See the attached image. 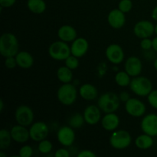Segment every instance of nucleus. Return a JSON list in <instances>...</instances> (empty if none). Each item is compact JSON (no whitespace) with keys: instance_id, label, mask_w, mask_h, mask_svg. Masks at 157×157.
<instances>
[{"instance_id":"7c9ffc66","label":"nucleus","mask_w":157,"mask_h":157,"mask_svg":"<svg viewBox=\"0 0 157 157\" xmlns=\"http://www.w3.org/2000/svg\"><path fill=\"white\" fill-rule=\"evenodd\" d=\"M133 8V2L131 0H121L118 5V9L124 13L130 12Z\"/></svg>"},{"instance_id":"58836bf2","label":"nucleus","mask_w":157,"mask_h":157,"mask_svg":"<svg viewBox=\"0 0 157 157\" xmlns=\"http://www.w3.org/2000/svg\"><path fill=\"white\" fill-rule=\"evenodd\" d=\"M119 98H120V100H121V101H123V102L126 103L130 98V95L128 92L122 91L121 92V94H119Z\"/></svg>"},{"instance_id":"b1692460","label":"nucleus","mask_w":157,"mask_h":157,"mask_svg":"<svg viewBox=\"0 0 157 157\" xmlns=\"http://www.w3.org/2000/svg\"><path fill=\"white\" fill-rule=\"evenodd\" d=\"M57 77L58 79L63 84L71 83L73 80V72L71 69L67 67L66 65L62 66L57 71Z\"/></svg>"},{"instance_id":"c03bdc74","label":"nucleus","mask_w":157,"mask_h":157,"mask_svg":"<svg viewBox=\"0 0 157 157\" xmlns=\"http://www.w3.org/2000/svg\"><path fill=\"white\" fill-rule=\"evenodd\" d=\"M0 157H6V154L3 153V151L0 152Z\"/></svg>"},{"instance_id":"393cba45","label":"nucleus","mask_w":157,"mask_h":157,"mask_svg":"<svg viewBox=\"0 0 157 157\" xmlns=\"http://www.w3.org/2000/svg\"><path fill=\"white\" fill-rule=\"evenodd\" d=\"M27 6L30 12L41 14L46 10V3L44 0H28Z\"/></svg>"},{"instance_id":"4be33fe9","label":"nucleus","mask_w":157,"mask_h":157,"mask_svg":"<svg viewBox=\"0 0 157 157\" xmlns=\"http://www.w3.org/2000/svg\"><path fill=\"white\" fill-rule=\"evenodd\" d=\"M15 59H16L18 66L21 68H30L34 64V58L32 55L29 52H25V51L18 52L15 55Z\"/></svg>"},{"instance_id":"a211bd4d","label":"nucleus","mask_w":157,"mask_h":157,"mask_svg":"<svg viewBox=\"0 0 157 157\" xmlns=\"http://www.w3.org/2000/svg\"><path fill=\"white\" fill-rule=\"evenodd\" d=\"M10 133L12 135V140L19 144L27 142L30 138L29 130L26 128V127L19 125V124L12 127L10 130Z\"/></svg>"},{"instance_id":"7ed1b4c3","label":"nucleus","mask_w":157,"mask_h":157,"mask_svg":"<svg viewBox=\"0 0 157 157\" xmlns=\"http://www.w3.org/2000/svg\"><path fill=\"white\" fill-rule=\"evenodd\" d=\"M130 88L138 96L147 97L153 90V84L147 77L136 76L130 81Z\"/></svg>"},{"instance_id":"2eb2a0df","label":"nucleus","mask_w":157,"mask_h":157,"mask_svg":"<svg viewBox=\"0 0 157 157\" xmlns=\"http://www.w3.org/2000/svg\"><path fill=\"white\" fill-rule=\"evenodd\" d=\"M107 21L110 25V27L115 29H120L126 23V16L125 13L119 9H113L110 12L107 16Z\"/></svg>"},{"instance_id":"f3484780","label":"nucleus","mask_w":157,"mask_h":157,"mask_svg":"<svg viewBox=\"0 0 157 157\" xmlns=\"http://www.w3.org/2000/svg\"><path fill=\"white\" fill-rule=\"evenodd\" d=\"M89 48V43L87 40L84 38H77L75 41H72L71 46V55L77 58H81L86 55Z\"/></svg>"},{"instance_id":"1a4fd4ad","label":"nucleus","mask_w":157,"mask_h":157,"mask_svg":"<svg viewBox=\"0 0 157 157\" xmlns=\"http://www.w3.org/2000/svg\"><path fill=\"white\" fill-rule=\"evenodd\" d=\"M30 138L35 142L45 140L49 134V127L42 121H38L31 125L29 129Z\"/></svg>"},{"instance_id":"473e14b6","label":"nucleus","mask_w":157,"mask_h":157,"mask_svg":"<svg viewBox=\"0 0 157 157\" xmlns=\"http://www.w3.org/2000/svg\"><path fill=\"white\" fill-rule=\"evenodd\" d=\"M149 104L151 107L157 110V90H153L147 96Z\"/></svg>"},{"instance_id":"a18cd8bd","label":"nucleus","mask_w":157,"mask_h":157,"mask_svg":"<svg viewBox=\"0 0 157 157\" xmlns=\"http://www.w3.org/2000/svg\"><path fill=\"white\" fill-rule=\"evenodd\" d=\"M155 33H156L157 35V24L155 25Z\"/></svg>"},{"instance_id":"cd10ccee","label":"nucleus","mask_w":157,"mask_h":157,"mask_svg":"<svg viewBox=\"0 0 157 157\" xmlns=\"http://www.w3.org/2000/svg\"><path fill=\"white\" fill-rule=\"evenodd\" d=\"M130 76L126 71H119L115 75V82L121 87L130 86Z\"/></svg>"},{"instance_id":"9d476101","label":"nucleus","mask_w":157,"mask_h":157,"mask_svg":"<svg viewBox=\"0 0 157 157\" xmlns=\"http://www.w3.org/2000/svg\"><path fill=\"white\" fill-rule=\"evenodd\" d=\"M155 32V25L148 20H141L137 21L133 27V33L137 38H150Z\"/></svg>"},{"instance_id":"39448f33","label":"nucleus","mask_w":157,"mask_h":157,"mask_svg":"<svg viewBox=\"0 0 157 157\" xmlns=\"http://www.w3.org/2000/svg\"><path fill=\"white\" fill-rule=\"evenodd\" d=\"M48 54L52 58L56 61H65L71 55V47L67 42L60 41H55L48 48Z\"/></svg>"},{"instance_id":"a878e982","label":"nucleus","mask_w":157,"mask_h":157,"mask_svg":"<svg viewBox=\"0 0 157 157\" xmlns=\"http://www.w3.org/2000/svg\"><path fill=\"white\" fill-rule=\"evenodd\" d=\"M12 140V137L10 131L6 129L0 130V149L2 150H6L10 146Z\"/></svg>"},{"instance_id":"f03ea898","label":"nucleus","mask_w":157,"mask_h":157,"mask_svg":"<svg viewBox=\"0 0 157 157\" xmlns=\"http://www.w3.org/2000/svg\"><path fill=\"white\" fill-rule=\"evenodd\" d=\"M121 100L119 95L113 92H107L99 97L98 106L104 113H113L120 107Z\"/></svg>"},{"instance_id":"0eeeda50","label":"nucleus","mask_w":157,"mask_h":157,"mask_svg":"<svg viewBox=\"0 0 157 157\" xmlns=\"http://www.w3.org/2000/svg\"><path fill=\"white\" fill-rule=\"evenodd\" d=\"M15 118L18 124L29 127L32 125L34 121L33 110L27 105L19 106L15 110Z\"/></svg>"},{"instance_id":"72a5a7b5","label":"nucleus","mask_w":157,"mask_h":157,"mask_svg":"<svg viewBox=\"0 0 157 157\" xmlns=\"http://www.w3.org/2000/svg\"><path fill=\"white\" fill-rule=\"evenodd\" d=\"M5 65H6V67L9 69L15 68L16 66H18L16 59H15V56L6 58V59H5Z\"/></svg>"},{"instance_id":"c85d7f7f","label":"nucleus","mask_w":157,"mask_h":157,"mask_svg":"<svg viewBox=\"0 0 157 157\" xmlns=\"http://www.w3.org/2000/svg\"><path fill=\"white\" fill-rule=\"evenodd\" d=\"M38 149V151L42 154H48L52 152V149H53V145L51 141L48 140H43L39 142Z\"/></svg>"},{"instance_id":"423d86ee","label":"nucleus","mask_w":157,"mask_h":157,"mask_svg":"<svg viewBox=\"0 0 157 157\" xmlns=\"http://www.w3.org/2000/svg\"><path fill=\"white\" fill-rule=\"evenodd\" d=\"M132 142L131 135L125 130H114L110 136V144L116 150H124L130 147Z\"/></svg>"},{"instance_id":"37998d69","label":"nucleus","mask_w":157,"mask_h":157,"mask_svg":"<svg viewBox=\"0 0 157 157\" xmlns=\"http://www.w3.org/2000/svg\"><path fill=\"white\" fill-rule=\"evenodd\" d=\"M153 67H154L155 70L157 71V58L154 60V62H153Z\"/></svg>"},{"instance_id":"4c0bfd02","label":"nucleus","mask_w":157,"mask_h":157,"mask_svg":"<svg viewBox=\"0 0 157 157\" xmlns=\"http://www.w3.org/2000/svg\"><path fill=\"white\" fill-rule=\"evenodd\" d=\"M16 0H0V6L2 8H9L13 6Z\"/></svg>"},{"instance_id":"79ce46f5","label":"nucleus","mask_w":157,"mask_h":157,"mask_svg":"<svg viewBox=\"0 0 157 157\" xmlns=\"http://www.w3.org/2000/svg\"><path fill=\"white\" fill-rule=\"evenodd\" d=\"M4 110V101L2 99L0 100V112H2Z\"/></svg>"},{"instance_id":"c756f323","label":"nucleus","mask_w":157,"mask_h":157,"mask_svg":"<svg viewBox=\"0 0 157 157\" xmlns=\"http://www.w3.org/2000/svg\"><path fill=\"white\" fill-rule=\"evenodd\" d=\"M64 61H65V65L70 69H71V70H75V69L78 68V66H79L78 58L72 55H71Z\"/></svg>"},{"instance_id":"f8f14e48","label":"nucleus","mask_w":157,"mask_h":157,"mask_svg":"<svg viewBox=\"0 0 157 157\" xmlns=\"http://www.w3.org/2000/svg\"><path fill=\"white\" fill-rule=\"evenodd\" d=\"M141 129L144 133L151 136H157V114L149 113L143 118L140 124Z\"/></svg>"},{"instance_id":"6e6552de","label":"nucleus","mask_w":157,"mask_h":157,"mask_svg":"<svg viewBox=\"0 0 157 157\" xmlns=\"http://www.w3.org/2000/svg\"><path fill=\"white\" fill-rule=\"evenodd\" d=\"M126 112L133 117H140L146 113L145 104L137 98H130L125 103Z\"/></svg>"},{"instance_id":"c9c22d12","label":"nucleus","mask_w":157,"mask_h":157,"mask_svg":"<svg viewBox=\"0 0 157 157\" xmlns=\"http://www.w3.org/2000/svg\"><path fill=\"white\" fill-rule=\"evenodd\" d=\"M70 151L65 148L58 149L55 153V156L56 157H70Z\"/></svg>"},{"instance_id":"ea45409f","label":"nucleus","mask_w":157,"mask_h":157,"mask_svg":"<svg viewBox=\"0 0 157 157\" xmlns=\"http://www.w3.org/2000/svg\"><path fill=\"white\" fill-rule=\"evenodd\" d=\"M151 16L154 21H157V6L153 9V11H152Z\"/></svg>"},{"instance_id":"e433bc0d","label":"nucleus","mask_w":157,"mask_h":157,"mask_svg":"<svg viewBox=\"0 0 157 157\" xmlns=\"http://www.w3.org/2000/svg\"><path fill=\"white\" fill-rule=\"evenodd\" d=\"M78 157H96L97 155L93 151L89 150H84L79 152L78 154Z\"/></svg>"},{"instance_id":"6ab92c4d","label":"nucleus","mask_w":157,"mask_h":157,"mask_svg":"<svg viewBox=\"0 0 157 157\" xmlns=\"http://www.w3.org/2000/svg\"><path fill=\"white\" fill-rule=\"evenodd\" d=\"M120 125V118L116 113H108L101 120V126L107 131H114Z\"/></svg>"},{"instance_id":"bb28decb","label":"nucleus","mask_w":157,"mask_h":157,"mask_svg":"<svg viewBox=\"0 0 157 157\" xmlns=\"http://www.w3.org/2000/svg\"><path fill=\"white\" fill-rule=\"evenodd\" d=\"M85 120H84V115L79 113H76L72 115L68 120V124L70 127L74 129H78L83 127Z\"/></svg>"},{"instance_id":"a19ab883","label":"nucleus","mask_w":157,"mask_h":157,"mask_svg":"<svg viewBox=\"0 0 157 157\" xmlns=\"http://www.w3.org/2000/svg\"><path fill=\"white\" fill-rule=\"evenodd\" d=\"M152 41H153V48H153L155 52H157V37L153 38Z\"/></svg>"},{"instance_id":"f257e3e1","label":"nucleus","mask_w":157,"mask_h":157,"mask_svg":"<svg viewBox=\"0 0 157 157\" xmlns=\"http://www.w3.org/2000/svg\"><path fill=\"white\" fill-rule=\"evenodd\" d=\"M19 52L18 38L10 32L3 33L0 38V53L5 58L15 57Z\"/></svg>"},{"instance_id":"9b49d317","label":"nucleus","mask_w":157,"mask_h":157,"mask_svg":"<svg viewBox=\"0 0 157 157\" xmlns=\"http://www.w3.org/2000/svg\"><path fill=\"white\" fill-rule=\"evenodd\" d=\"M57 138L60 144L65 147L73 145L75 140V133L74 128L70 126H63L57 133Z\"/></svg>"},{"instance_id":"ddd939ff","label":"nucleus","mask_w":157,"mask_h":157,"mask_svg":"<svg viewBox=\"0 0 157 157\" xmlns=\"http://www.w3.org/2000/svg\"><path fill=\"white\" fill-rule=\"evenodd\" d=\"M106 57L113 64H119L124 60V52L122 47L117 44H111L106 49Z\"/></svg>"},{"instance_id":"2f4dec72","label":"nucleus","mask_w":157,"mask_h":157,"mask_svg":"<svg viewBox=\"0 0 157 157\" xmlns=\"http://www.w3.org/2000/svg\"><path fill=\"white\" fill-rule=\"evenodd\" d=\"M33 155V149L30 146L25 145L21 147L19 150V156L21 157H31Z\"/></svg>"},{"instance_id":"f704fd0d","label":"nucleus","mask_w":157,"mask_h":157,"mask_svg":"<svg viewBox=\"0 0 157 157\" xmlns=\"http://www.w3.org/2000/svg\"><path fill=\"white\" fill-rule=\"evenodd\" d=\"M141 48L145 51H149L153 48V41L149 38H143L140 41Z\"/></svg>"},{"instance_id":"dca6fc26","label":"nucleus","mask_w":157,"mask_h":157,"mask_svg":"<svg viewBox=\"0 0 157 157\" xmlns=\"http://www.w3.org/2000/svg\"><path fill=\"white\" fill-rule=\"evenodd\" d=\"M101 109L98 106L89 105L84 109V117L85 120V122L89 125H95L101 121Z\"/></svg>"},{"instance_id":"aec40b11","label":"nucleus","mask_w":157,"mask_h":157,"mask_svg":"<svg viewBox=\"0 0 157 157\" xmlns=\"http://www.w3.org/2000/svg\"><path fill=\"white\" fill-rule=\"evenodd\" d=\"M77 31L73 26L65 25L58 29V36L60 40L65 42H72L77 38Z\"/></svg>"},{"instance_id":"5701e85b","label":"nucleus","mask_w":157,"mask_h":157,"mask_svg":"<svg viewBox=\"0 0 157 157\" xmlns=\"http://www.w3.org/2000/svg\"><path fill=\"white\" fill-rule=\"evenodd\" d=\"M153 143H154V141H153V136H150L147 133L140 135L135 140V145L137 148L140 149V150L150 149V147H153Z\"/></svg>"},{"instance_id":"4468645a","label":"nucleus","mask_w":157,"mask_h":157,"mask_svg":"<svg viewBox=\"0 0 157 157\" xmlns=\"http://www.w3.org/2000/svg\"><path fill=\"white\" fill-rule=\"evenodd\" d=\"M125 71L130 77L139 76L142 72L143 64L142 61L139 58L136 56H131L127 59L124 65Z\"/></svg>"},{"instance_id":"412c9836","label":"nucleus","mask_w":157,"mask_h":157,"mask_svg":"<svg viewBox=\"0 0 157 157\" xmlns=\"http://www.w3.org/2000/svg\"><path fill=\"white\" fill-rule=\"evenodd\" d=\"M80 96L86 101H93L98 96V90L91 84H84L81 86L79 90Z\"/></svg>"},{"instance_id":"20e7f679","label":"nucleus","mask_w":157,"mask_h":157,"mask_svg":"<svg viewBox=\"0 0 157 157\" xmlns=\"http://www.w3.org/2000/svg\"><path fill=\"white\" fill-rule=\"evenodd\" d=\"M57 97L59 102L63 105H72L77 100L78 90L74 84H70V83L63 84L58 88Z\"/></svg>"}]
</instances>
